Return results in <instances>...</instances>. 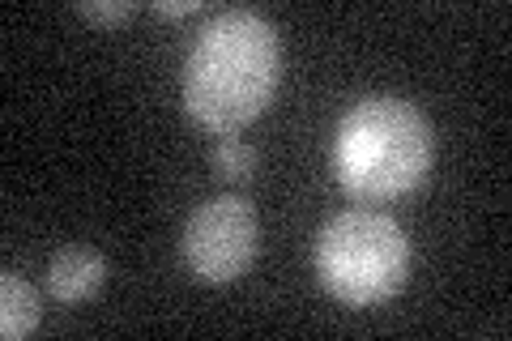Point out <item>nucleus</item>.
Wrapping results in <instances>:
<instances>
[{"label": "nucleus", "instance_id": "obj_1", "mask_svg": "<svg viewBox=\"0 0 512 341\" xmlns=\"http://www.w3.org/2000/svg\"><path fill=\"white\" fill-rule=\"evenodd\" d=\"M282 77V43L256 9H218L184 60V107L192 120L231 137L269 107Z\"/></svg>", "mask_w": 512, "mask_h": 341}, {"label": "nucleus", "instance_id": "obj_2", "mask_svg": "<svg viewBox=\"0 0 512 341\" xmlns=\"http://www.w3.org/2000/svg\"><path fill=\"white\" fill-rule=\"evenodd\" d=\"M431 150L436 137L419 107L393 94H372L342 116L333 137V171L350 197L389 201L427 180Z\"/></svg>", "mask_w": 512, "mask_h": 341}, {"label": "nucleus", "instance_id": "obj_3", "mask_svg": "<svg viewBox=\"0 0 512 341\" xmlns=\"http://www.w3.org/2000/svg\"><path fill=\"white\" fill-rule=\"evenodd\" d=\"M316 273L333 299L372 307L393 299L410 273V243L389 214L346 209L316 235Z\"/></svg>", "mask_w": 512, "mask_h": 341}, {"label": "nucleus", "instance_id": "obj_4", "mask_svg": "<svg viewBox=\"0 0 512 341\" xmlns=\"http://www.w3.org/2000/svg\"><path fill=\"white\" fill-rule=\"evenodd\" d=\"M256 248H261V222L244 197H210L184 222V265L210 286L244 278Z\"/></svg>", "mask_w": 512, "mask_h": 341}, {"label": "nucleus", "instance_id": "obj_5", "mask_svg": "<svg viewBox=\"0 0 512 341\" xmlns=\"http://www.w3.org/2000/svg\"><path fill=\"white\" fill-rule=\"evenodd\" d=\"M103 282H107V261L99 248L73 243V248H60L52 265H47V295L56 303H86L99 295Z\"/></svg>", "mask_w": 512, "mask_h": 341}, {"label": "nucleus", "instance_id": "obj_6", "mask_svg": "<svg viewBox=\"0 0 512 341\" xmlns=\"http://www.w3.org/2000/svg\"><path fill=\"white\" fill-rule=\"evenodd\" d=\"M39 290L30 286L26 278H18V273H5L0 278V337L9 341H22L39 329Z\"/></svg>", "mask_w": 512, "mask_h": 341}, {"label": "nucleus", "instance_id": "obj_7", "mask_svg": "<svg viewBox=\"0 0 512 341\" xmlns=\"http://www.w3.org/2000/svg\"><path fill=\"white\" fill-rule=\"evenodd\" d=\"M252 171H256V150H252V145L235 141V137H222L214 145V175H218V180L244 184V180H252Z\"/></svg>", "mask_w": 512, "mask_h": 341}, {"label": "nucleus", "instance_id": "obj_8", "mask_svg": "<svg viewBox=\"0 0 512 341\" xmlns=\"http://www.w3.org/2000/svg\"><path fill=\"white\" fill-rule=\"evenodd\" d=\"M77 13H82L86 22H99V26H120V22L133 18L137 5L133 0H82Z\"/></svg>", "mask_w": 512, "mask_h": 341}, {"label": "nucleus", "instance_id": "obj_9", "mask_svg": "<svg viewBox=\"0 0 512 341\" xmlns=\"http://www.w3.org/2000/svg\"><path fill=\"white\" fill-rule=\"evenodd\" d=\"M154 9L163 18H188V13H197V0H154Z\"/></svg>", "mask_w": 512, "mask_h": 341}]
</instances>
